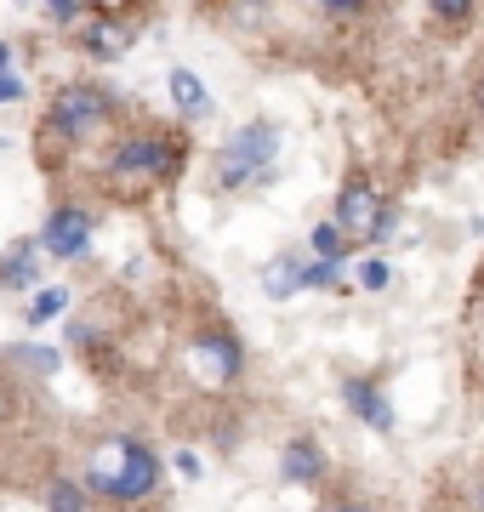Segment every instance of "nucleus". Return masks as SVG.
<instances>
[{
	"mask_svg": "<svg viewBox=\"0 0 484 512\" xmlns=\"http://www.w3.org/2000/svg\"><path fill=\"white\" fill-rule=\"evenodd\" d=\"M86 490L103 495V501H143V495L160 490V456H154L143 439H109L86 467Z\"/></svg>",
	"mask_w": 484,
	"mask_h": 512,
	"instance_id": "nucleus-1",
	"label": "nucleus"
},
{
	"mask_svg": "<svg viewBox=\"0 0 484 512\" xmlns=\"http://www.w3.org/2000/svg\"><path fill=\"white\" fill-rule=\"evenodd\" d=\"M114 120V97L97 86V80H75V86H63L52 97V109H46V131L63 137V143H86L92 131H103Z\"/></svg>",
	"mask_w": 484,
	"mask_h": 512,
	"instance_id": "nucleus-2",
	"label": "nucleus"
},
{
	"mask_svg": "<svg viewBox=\"0 0 484 512\" xmlns=\"http://www.w3.org/2000/svg\"><path fill=\"white\" fill-rule=\"evenodd\" d=\"M274 154H280V126H274V120H251V126H240L223 143V154H217V183L223 188L251 183V177H262V171L274 165Z\"/></svg>",
	"mask_w": 484,
	"mask_h": 512,
	"instance_id": "nucleus-3",
	"label": "nucleus"
},
{
	"mask_svg": "<svg viewBox=\"0 0 484 512\" xmlns=\"http://www.w3.org/2000/svg\"><path fill=\"white\" fill-rule=\"evenodd\" d=\"M388 228H393V211L382 205L371 177L354 171V177L342 183V194H336V234L348 239V245H371V239H382Z\"/></svg>",
	"mask_w": 484,
	"mask_h": 512,
	"instance_id": "nucleus-4",
	"label": "nucleus"
},
{
	"mask_svg": "<svg viewBox=\"0 0 484 512\" xmlns=\"http://www.w3.org/2000/svg\"><path fill=\"white\" fill-rule=\"evenodd\" d=\"M171 160H177V143H166V137H149V131H137V137H126V143H114L109 154V177H120V183H154V177H166Z\"/></svg>",
	"mask_w": 484,
	"mask_h": 512,
	"instance_id": "nucleus-5",
	"label": "nucleus"
},
{
	"mask_svg": "<svg viewBox=\"0 0 484 512\" xmlns=\"http://www.w3.org/2000/svg\"><path fill=\"white\" fill-rule=\"evenodd\" d=\"M240 365H245V353H240V342H234L228 330H205L200 342H194V376H200L205 387L234 382Z\"/></svg>",
	"mask_w": 484,
	"mask_h": 512,
	"instance_id": "nucleus-6",
	"label": "nucleus"
},
{
	"mask_svg": "<svg viewBox=\"0 0 484 512\" xmlns=\"http://www.w3.org/2000/svg\"><path fill=\"white\" fill-rule=\"evenodd\" d=\"M40 245L52 256H86L92 251V211H80V205H57L52 217H46V228H40Z\"/></svg>",
	"mask_w": 484,
	"mask_h": 512,
	"instance_id": "nucleus-7",
	"label": "nucleus"
},
{
	"mask_svg": "<svg viewBox=\"0 0 484 512\" xmlns=\"http://www.w3.org/2000/svg\"><path fill=\"white\" fill-rule=\"evenodd\" d=\"M342 399H348V410H354L371 433H393V404H388V393H382L376 382L348 376V382H342Z\"/></svg>",
	"mask_w": 484,
	"mask_h": 512,
	"instance_id": "nucleus-8",
	"label": "nucleus"
},
{
	"mask_svg": "<svg viewBox=\"0 0 484 512\" xmlns=\"http://www.w3.org/2000/svg\"><path fill=\"white\" fill-rule=\"evenodd\" d=\"M131 35H137L131 18H109V12H103V18H92L86 29H80V52L97 57V63H109V57H120L131 46Z\"/></svg>",
	"mask_w": 484,
	"mask_h": 512,
	"instance_id": "nucleus-9",
	"label": "nucleus"
},
{
	"mask_svg": "<svg viewBox=\"0 0 484 512\" xmlns=\"http://www.w3.org/2000/svg\"><path fill=\"white\" fill-rule=\"evenodd\" d=\"M319 473H325V456H319L314 439H291L280 456V478L285 484H319Z\"/></svg>",
	"mask_w": 484,
	"mask_h": 512,
	"instance_id": "nucleus-10",
	"label": "nucleus"
},
{
	"mask_svg": "<svg viewBox=\"0 0 484 512\" xmlns=\"http://www.w3.org/2000/svg\"><path fill=\"white\" fill-rule=\"evenodd\" d=\"M171 103H177L188 120H200V114L211 109V97H205V86H200L194 69H171Z\"/></svg>",
	"mask_w": 484,
	"mask_h": 512,
	"instance_id": "nucleus-11",
	"label": "nucleus"
},
{
	"mask_svg": "<svg viewBox=\"0 0 484 512\" xmlns=\"http://www.w3.org/2000/svg\"><path fill=\"white\" fill-rule=\"evenodd\" d=\"M35 245H12V251L0 256V285L6 291H23V285H35Z\"/></svg>",
	"mask_w": 484,
	"mask_h": 512,
	"instance_id": "nucleus-12",
	"label": "nucleus"
},
{
	"mask_svg": "<svg viewBox=\"0 0 484 512\" xmlns=\"http://www.w3.org/2000/svg\"><path fill=\"white\" fill-rule=\"evenodd\" d=\"M262 285H268L274 302H285L291 291H302V262H297V256H274V262H268V274H262Z\"/></svg>",
	"mask_w": 484,
	"mask_h": 512,
	"instance_id": "nucleus-13",
	"label": "nucleus"
},
{
	"mask_svg": "<svg viewBox=\"0 0 484 512\" xmlns=\"http://www.w3.org/2000/svg\"><path fill=\"white\" fill-rule=\"evenodd\" d=\"M46 507H52V512H86V484H69V478H57L52 490H46Z\"/></svg>",
	"mask_w": 484,
	"mask_h": 512,
	"instance_id": "nucleus-14",
	"label": "nucleus"
},
{
	"mask_svg": "<svg viewBox=\"0 0 484 512\" xmlns=\"http://www.w3.org/2000/svg\"><path fill=\"white\" fill-rule=\"evenodd\" d=\"M63 308H69V291H57L52 285V291H40L35 302H29V325H46V319H57Z\"/></svg>",
	"mask_w": 484,
	"mask_h": 512,
	"instance_id": "nucleus-15",
	"label": "nucleus"
},
{
	"mask_svg": "<svg viewBox=\"0 0 484 512\" xmlns=\"http://www.w3.org/2000/svg\"><path fill=\"white\" fill-rule=\"evenodd\" d=\"M314 251H319V262H342L348 239L336 234V222H319V228H314Z\"/></svg>",
	"mask_w": 484,
	"mask_h": 512,
	"instance_id": "nucleus-16",
	"label": "nucleus"
},
{
	"mask_svg": "<svg viewBox=\"0 0 484 512\" xmlns=\"http://www.w3.org/2000/svg\"><path fill=\"white\" fill-rule=\"evenodd\" d=\"M359 285H365V291H388V262H382V256H365V262H359Z\"/></svg>",
	"mask_w": 484,
	"mask_h": 512,
	"instance_id": "nucleus-17",
	"label": "nucleus"
},
{
	"mask_svg": "<svg viewBox=\"0 0 484 512\" xmlns=\"http://www.w3.org/2000/svg\"><path fill=\"white\" fill-rule=\"evenodd\" d=\"M342 279V262H314V268H302V291L308 285H336Z\"/></svg>",
	"mask_w": 484,
	"mask_h": 512,
	"instance_id": "nucleus-18",
	"label": "nucleus"
},
{
	"mask_svg": "<svg viewBox=\"0 0 484 512\" xmlns=\"http://www.w3.org/2000/svg\"><path fill=\"white\" fill-rule=\"evenodd\" d=\"M433 18L439 23H467L473 18V6H467V0H433Z\"/></svg>",
	"mask_w": 484,
	"mask_h": 512,
	"instance_id": "nucleus-19",
	"label": "nucleus"
},
{
	"mask_svg": "<svg viewBox=\"0 0 484 512\" xmlns=\"http://www.w3.org/2000/svg\"><path fill=\"white\" fill-rule=\"evenodd\" d=\"M18 359H29V365H35V370H40V376H52V370H57V365H63V359H57V353H52V348H18Z\"/></svg>",
	"mask_w": 484,
	"mask_h": 512,
	"instance_id": "nucleus-20",
	"label": "nucleus"
},
{
	"mask_svg": "<svg viewBox=\"0 0 484 512\" xmlns=\"http://www.w3.org/2000/svg\"><path fill=\"white\" fill-rule=\"evenodd\" d=\"M46 18H52V23H80V18H86V6H80V0H52V6H46Z\"/></svg>",
	"mask_w": 484,
	"mask_h": 512,
	"instance_id": "nucleus-21",
	"label": "nucleus"
},
{
	"mask_svg": "<svg viewBox=\"0 0 484 512\" xmlns=\"http://www.w3.org/2000/svg\"><path fill=\"white\" fill-rule=\"evenodd\" d=\"M359 12H365L359 0H331V6H325V18H331V23H342V18H359Z\"/></svg>",
	"mask_w": 484,
	"mask_h": 512,
	"instance_id": "nucleus-22",
	"label": "nucleus"
},
{
	"mask_svg": "<svg viewBox=\"0 0 484 512\" xmlns=\"http://www.w3.org/2000/svg\"><path fill=\"white\" fill-rule=\"evenodd\" d=\"M23 97V74H0V103H18Z\"/></svg>",
	"mask_w": 484,
	"mask_h": 512,
	"instance_id": "nucleus-23",
	"label": "nucleus"
},
{
	"mask_svg": "<svg viewBox=\"0 0 484 512\" xmlns=\"http://www.w3.org/2000/svg\"><path fill=\"white\" fill-rule=\"evenodd\" d=\"M177 473H183V478H200V456H194V450H183V456H177Z\"/></svg>",
	"mask_w": 484,
	"mask_h": 512,
	"instance_id": "nucleus-24",
	"label": "nucleus"
},
{
	"mask_svg": "<svg viewBox=\"0 0 484 512\" xmlns=\"http://www.w3.org/2000/svg\"><path fill=\"white\" fill-rule=\"evenodd\" d=\"M0 74H12V46L0 40Z\"/></svg>",
	"mask_w": 484,
	"mask_h": 512,
	"instance_id": "nucleus-25",
	"label": "nucleus"
},
{
	"mask_svg": "<svg viewBox=\"0 0 484 512\" xmlns=\"http://www.w3.org/2000/svg\"><path fill=\"white\" fill-rule=\"evenodd\" d=\"M331 512H371L365 501H342V507H331Z\"/></svg>",
	"mask_w": 484,
	"mask_h": 512,
	"instance_id": "nucleus-26",
	"label": "nucleus"
},
{
	"mask_svg": "<svg viewBox=\"0 0 484 512\" xmlns=\"http://www.w3.org/2000/svg\"><path fill=\"white\" fill-rule=\"evenodd\" d=\"M473 507L484 512V478H479V484H473Z\"/></svg>",
	"mask_w": 484,
	"mask_h": 512,
	"instance_id": "nucleus-27",
	"label": "nucleus"
},
{
	"mask_svg": "<svg viewBox=\"0 0 484 512\" xmlns=\"http://www.w3.org/2000/svg\"><path fill=\"white\" fill-rule=\"evenodd\" d=\"M479 109H484V74H479Z\"/></svg>",
	"mask_w": 484,
	"mask_h": 512,
	"instance_id": "nucleus-28",
	"label": "nucleus"
}]
</instances>
